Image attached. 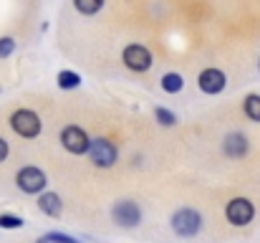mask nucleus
<instances>
[{"label":"nucleus","instance_id":"f257e3e1","mask_svg":"<svg viewBox=\"0 0 260 243\" xmlns=\"http://www.w3.org/2000/svg\"><path fill=\"white\" fill-rule=\"evenodd\" d=\"M10 129L18 137H23V140H33V137L41 134L43 122H41V117L33 109H15L10 114Z\"/></svg>","mask_w":260,"mask_h":243},{"label":"nucleus","instance_id":"f03ea898","mask_svg":"<svg viewBox=\"0 0 260 243\" xmlns=\"http://www.w3.org/2000/svg\"><path fill=\"white\" fill-rule=\"evenodd\" d=\"M15 185H18V190L25 193V195H41V193L46 190V185H48V177H46V172H43L41 167L28 165V167H20V170H18Z\"/></svg>","mask_w":260,"mask_h":243},{"label":"nucleus","instance_id":"7ed1b4c3","mask_svg":"<svg viewBox=\"0 0 260 243\" xmlns=\"http://www.w3.org/2000/svg\"><path fill=\"white\" fill-rule=\"evenodd\" d=\"M172 231L177 236H184V238H192L202 231V215L192 208H179L172 215Z\"/></svg>","mask_w":260,"mask_h":243},{"label":"nucleus","instance_id":"20e7f679","mask_svg":"<svg viewBox=\"0 0 260 243\" xmlns=\"http://www.w3.org/2000/svg\"><path fill=\"white\" fill-rule=\"evenodd\" d=\"M121 61L126 64V69L142 74V71H149V66H152V53H149V48H144L142 43H129V46L124 48V53H121Z\"/></svg>","mask_w":260,"mask_h":243},{"label":"nucleus","instance_id":"39448f33","mask_svg":"<svg viewBox=\"0 0 260 243\" xmlns=\"http://www.w3.org/2000/svg\"><path fill=\"white\" fill-rule=\"evenodd\" d=\"M253 215H255V208H253V203L248 198H233L228 203V208H225V218L233 226H240V228L248 226L253 221Z\"/></svg>","mask_w":260,"mask_h":243},{"label":"nucleus","instance_id":"423d86ee","mask_svg":"<svg viewBox=\"0 0 260 243\" xmlns=\"http://www.w3.org/2000/svg\"><path fill=\"white\" fill-rule=\"evenodd\" d=\"M88 157H91V162L96 167H111L116 162V157H119V152H116V147L109 140L99 137V140L88 142Z\"/></svg>","mask_w":260,"mask_h":243},{"label":"nucleus","instance_id":"0eeeda50","mask_svg":"<svg viewBox=\"0 0 260 243\" xmlns=\"http://www.w3.org/2000/svg\"><path fill=\"white\" fill-rule=\"evenodd\" d=\"M88 142H91V140L86 137V132H84L81 127H76V124H69V127L61 132V145H63V150L71 152V155H86Z\"/></svg>","mask_w":260,"mask_h":243},{"label":"nucleus","instance_id":"6e6552de","mask_svg":"<svg viewBox=\"0 0 260 243\" xmlns=\"http://www.w3.org/2000/svg\"><path fill=\"white\" fill-rule=\"evenodd\" d=\"M111 218H114V223H119L121 228H134V226H139V221H142V210H139V205L132 203V200H119V203L111 208Z\"/></svg>","mask_w":260,"mask_h":243},{"label":"nucleus","instance_id":"1a4fd4ad","mask_svg":"<svg viewBox=\"0 0 260 243\" xmlns=\"http://www.w3.org/2000/svg\"><path fill=\"white\" fill-rule=\"evenodd\" d=\"M225 84H228V76H225L220 69H205V71L200 74V79H197L200 91H202V94H210V96L220 94V91L225 89Z\"/></svg>","mask_w":260,"mask_h":243},{"label":"nucleus","instance_id":"9d476101","mask_svg":"<svg viewBox=\"0 0 260 243\" xmlns=\"http://www.w3.org/2000/svg\"><path fill=\"white\" fill-rule=\"evenodd\" d=\"M222 150H225V155L233 157V160L245 157V155H248V137H245L243 132H230V134L225 137V142H222Z\"/></svg>","mask_w":260,"mask_h":243},{"label":"nucleus","instance_id":"9b49d317","mask_svg":"<svg viewBox=\"0 0 260 243\" xmlns=\"http://www.w3.org/2000/svg\"><path fill=\"white\" fill-rule=\"evenodd\" d=\"M38 208H41V213H46L48 218H58L61 210H63V203H61V198H58L56 193H41V195H38Z\"/></svg>","mask_w":260,"mask_h":243},{"label":"nucleus","instance_id":"f8f14e48","mask_svg":"<svg viewBox=\"0 0 260 243\" xmlns=\"http://www.w3.org/2000/svg\"><path fill=\"white\" fill-rule=\"evenodd\" d=\"M56 84H58V89H63V91H71V89L81 86V76H79L76 71H58Z\"/></svg>","mask_w":260,"mask_h":243},{"label":"nucleus","instance_id":"ddd939ff","mask_svg":"<svg viewBox=\"0 0 260 243\" xmlns=\"http://www.w3.org/2000/svg\"><path fill=\"white\" fill-rule=\"evenodd\" d=\"M243 109H245V117H248L250 122H260V96L258 94H250V96L245 99Z\"/></svg>","mask_w":260,"mask_h":243},{"label":"nucleus","instance_id":"4468645a","mask_svg":"<svg viewBox=\"0 0 260 243\" xmlns=\"http://www.w3.org/2000/svg\"><path fill=\"white\" fill-rule=\"evenodd\" d=\"M104 3H106V0H74L76 10L84 13V15H96V13L104 8Z\"/></svg>","mask_w":260,"mask_h":243},{"label":"nucleus","instance_id":"2eb2a0df","mask_svg":"<svg viewBox=\"0 0 260 243\" xmlns=\"http://www.w3.org/2000/svg\"><path fill=\"white\" fill-rule=\"evenodd\" d=\"M182 86H184V79L179 76V74H165L162 76V89L167 91V94H177V91H182Z\"/></svg>","mask_w":260,"mask_h":243},{"label":"nucleus","instance_id":"dca6fc26","mask_svg":"<svg viewBox=\"0 0 260 243\" xmlns=\"http://www.w3.org/2000/svg\"><path fill=\"white\" fill-rule=\"evenodd\" d=\"M154 119H157L162 127H174V124H177V117H174V112L165 109V106H157V109H154Z\"/></svg>","mask_w":260,"mask_h":243},{"label":"nucleus","instance_id":"f3484780","mask_svg":"<svg viewBox=\"0 0 260 243\" xmlns=\"http://www.w3.org/2000/svg\"><path fill=\"white\" fill-rule=\"evenodd\" d=\"M0 228H5V231L23 228V218H20V215H13V213H3V215H0Z\"/></svg>","mask_w":260,"mask_h":243},{"label":"nucleus","instance_id":"a211bd4d","mask_svg":"<svg viewBox=\"0 0 260 243\" xmlns=\"http://www.w3.org/2000/svg\"><path fill=\"white\" fill-rule=\"evenodd\" d=\"M15 53V38L13 36H3L0 38V59H8Z\"/></svg>","mask_w":260,"mask_h":243},{"label":"nucleus","instance_id":"6ab92c4d","mask_svg":"<svg viewBox=\"0 0 260 243\" xmlns=\"http://www.w3.org/2000/svg\"><path fill=\"white\" fill-rule=\"evenodd\" d=\"M43 238L48 243H79L76 238H71V236H66V233H56V231H53V233H46Z\"/></svg>","mask_w":260,"mask_h":243},{"label":"nucleus","instance_id":"aec40b11","mask_svg":"<svg viewBox=\"0 0 260 243\" xmlns=\"http://www.w3.org/2000/svg\"><path fill=\"white\" fill-rule=\"evenodd\" d=\"M8 152H10V147H8V142L0 137V162H5L8 160Z\"/></svg>","mask_w":260,"mask_h":243},{"label":"nucleus","instance_id":"412c9836","mask_svg":"<svg viewBox=\"0 0 260 243\" xmlns=\"http://www.w3.org/2000/svg\"><path fill=\"white\" fill-rule=\"evenodd\" d=\"M36 243H48V241H46V238H41V241H36Z\"/></svg>","mask_w":260,"mask_h":243},{"label":"nucleus","instance_id":"4be33fe9","mask_svg":"<svg viewBox=\"0 0 260 243\" xmlns=\"http://www.w3.org/2000/svg\"><path fill=\"white\" fill-rule=\"evenodd\" d=\"M258 66H260V61H258Z\"/></svg>","mask_w":260,"mask_h":243}]
</instances>
